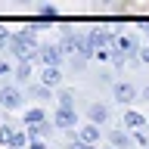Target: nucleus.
I'll use <instances>...</instances> for the list:
<instances>
[]
</instances>
